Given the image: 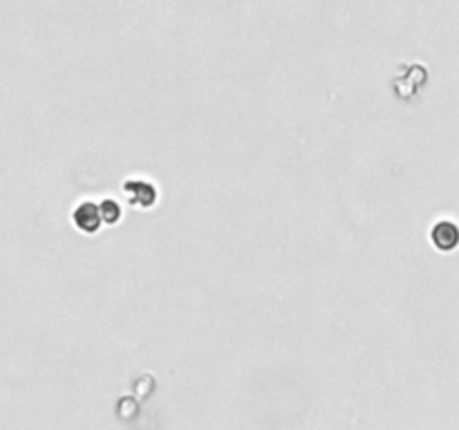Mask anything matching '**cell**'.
Instances as JSON below:
<instances>
[{
    "label": "cell",
    "mask_w": 459,
    "mask_h": 430,
    "mask_svg": "<svg viewBox=\"0 0 459 430\" xmlns=\"http://www.w3.org/2000/svg\"><path fill=\"white\" fill-rule=\"evenodd\" d=\"M433 243L442 251H451L459 245V229L451 222H439L433 229Z\"/></svg>",
    "instance_id": "1"
},
{
    "label": "cell",
    "mask_w": 459,
    "mask_h": 430,
    "mask_svg": "<svg viewBox=\"0 0 459 430\" xmlns=\"http://www.w3.org/2000/svg\"><path fill=\"white\" fill-rule=\"evenodd\" d=\"M75 222L81 231H86V233H92V231H97L99 224H101V217H99V211L95 204H81L77 211H75Z\"/></svg>",
    "instance_id": "2"
},
{
    "label": "cell",
    "mask_w": 459,
    "mask_h": 430,
    "mask_svg": "<svg viewBox=\"0 0 459 430\" xmlns=\"http://www.w3.org/2000/svg\"><path fill=\"white\" fill-rule=\"evenodd\" d=\"M128 184H132L134 188H137V193L128 191L132 202H141V204H153L155 202V188L150 184H141V182H128Z\"/></svg>",
    "instance_id": "3"
},
{
    "label": "cell",
    "mask_w": 459,
    "mask_h": 430,
    "mask_svg": "<svg viewBox=\"0 0 459 430\" xmlns=\"http://www.w3.org/2000/svg\"><path fill=\"white\" fill-rule=\"evenodd\" d=\"M103 217L108 220V222H114V220L119 217V206L114 204L112 200H108V202H103Z\"/></svg>",
    "instance_id": "4"
}]
</instances>
